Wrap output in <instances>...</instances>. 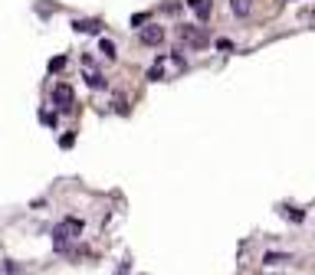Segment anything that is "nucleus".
Here are the masks:
<instances>
[{"instance_id": "nucleus-1", "label": "nucleus", "mask_w": 315, "mask_h": 275, "mask_svg": "<svg viewBox=\"0 0 315 275\" xmlns=\"http://www.w3.org/2000/svg\"><path fill=\"white\" fill-rule=\"evenodd\" d=\"M177 36L187 43V46H194V49H204L207 43H210V36H207L200 26H194V23H184V26H177Z\"/></svg>"}, {"instance_id": "nucleus-2", "label": "nucleus", "mask_w": 315, "mask_h": 275, "mask_svg": "<svg viewBox=\"0 0 315 275\" xmlns=\"http://www.w3.org/2000/svg\"><path fill=\"white\" fill-rule=\"evenodd\" d=\"M79 233H82V220H76V216H66V220L53 229V239L63 246L66 239H72V236H79Z\"/></svg>"}, {"instance_id": "nucleus-3", "label": "nucleus", "mask_w": 315, "mask_h": 275, "mask_svg": "<svg viewBox=\"0 0 315 275\" xmlns=\"http://www.w3.org/2000/svg\"><path fill=\"white\" fill-rule=\"evenodd\" d=\"M53 105H56L59 111H72V89L66 86V82L53 86Z\"/></svg>"}, {"instance_id": "nucleus-4", "label": "nucleus", "mask_w": 315, "mask_h": 275, "mask_svg": "<svg viewBox=\"0 0 315 275\" xmlns=\"http://www.w3.org/2000/svg\"><path fill=\"white\" fill-rule=\"evenodd\" d=\"M142 43L145 46H161L164 43V26H158V23L142 26Z\"/></svg>"}, {"instance_id": "nucleus-5", "label": "nucleus", "mask_w": 315, "mask_h": 275, "mask_svg": "<svg viewBox=\"0 0 315 275\" xmlns=\"http://www.w3.org/2000/svg\"><path fill=\"white\" fill-rule=\"evenodd\" d=\"M187 7L197 13V20H210V10H213V0H187Z\"/></svg>"}, {"instance_id": "nucleus-6", "label": "nucleus", "mask_w": 315, "mask_h": 275, "mask_svg": "<svg viewBox=\"0 0 315 275\" xmlns=\"http://www.w3.org/2000/svg\"><path fill=\"white\" fill-rule=\"evenodd\" d=\"M72 30H76V33H99V30H102V23H99V20H76Z\"/></svg>"}, {"instance_id": "nucleus-7", "label": "nucleus", "mask_w": 315, "mask_h": 275, "mask_svg": "<svg viewBox=\"0 0 315 275\" xmlns=\"http://www.w3.org/2000/svg\"><path fill=\"white\" fill-rule=\"evenodd\" d=\"M99 53H102L105 59H115V56H118V53H115V43H112V39H105V36L99 39Z\"/></svg>"}, {"instance_id": "nucleus-8", "label": "nucleus", "mask_w": 315, "mask_h": 275, "mask_svg": "<svg viewBox=\"0 0 315 275\" xmlns=\"http://www.w3.org/2000/svg\"><path fill=\"white\" fill-rule=\"evenodd\" d=\"M230 10H233V16H246L250 13V0H230Z\"/></svg>"}, {"instance_id": "nucleus-9", "label": "nucleus", "mask_w": 315, "mask_h": 275, "mask_svg": "<svg viewBox=\"0 0 315 275\" xmlns=\"http://www.w3.org/2000/svg\"><path fill=\"white\" fill-rule=\"evenodd\" d=\"M86 82H89V89H105V79L99 76V72H89V76H86Z\"/></svg>"}, {"instance_id": "nucleus-10", "label": "nucleus", "mask_w": 315, "mask_h": 275, "mask_svg": "<svg viewBox=\"0 0 315 275\" xmlns=\"http://www.w3.org/2000/svg\"><path fill=\"white\" fill-rule=\"evenodd\" d=\"M283 216H286V220H292V223H302V220H306V213H302V210H283Z\"/></svg>"}, {"instance_id": "nucleus-11", "label": "nucleus", "mask_w": 315, "mask_h": 275, "mask_svg": "<svg viewBox=\"0 0 315 275\" xmlns=\"http://www.w3.org/2000/svg\"><path fill=\"white\" fill-rule=\"evenodd\" d=\"M263 262H292V256H283V252H266Z\"/></svg>"}, {"instance_id": "nucleus-12", "label": "nucleus", "mask_w": 315, "mask_h": 275, "mask_svg": "<svg viewBox=\"0 0 315 275\" xmlns=\"http://www.w3.org/2000/svg\"><path fill=\"white\" fill-rule=\"evenodd\" d=\"M39 121L49 125V128H56V115H49V111H39Z\"/></svg>"}, {"instance_id": "nucleus-13", "label": "nucleus", "mask_w": 315, "mask_h": 275, "mask_svg": "<svg viewBox=\"0 0 315 275\" xmlns=\"http://www.w3.org/2000/svg\"><path fill=\"white\" fill-rule=\"evenodd\" d=\"M72 144H76V134H63L59 138V148H72Z\"/></svg>"}, {"instance_id": "nucleus-14", "label": "nucleus", "mask_w": 315, "mask_h": 275, "mask_svg": "<svg viewBox=\"0 0 315 275\" xmlns=\"http://www.w3.org/2000/svg\"><path fill=\"white\" fill-rule=\"evenodd\" d=\"M115 111H118V115H128V102H125V98H115Z\"/></svg>"}, {"instance_id": "nucleus-15", "label": "nucleus", "mask_w": 315, "mask_h": 275, "mask_svg": "<svg viewBox=\"0 0 315 275\" xmlns=\"http://www.w3.org/2000/svg\"><path fill=\"white\" fill-rule=\"evenodd\" d=\"M142 23H148V13H135L132 16V26H142Z\"/></svg>"}, {"instance_id": "nucleus-16", "label": "nucleus", "mask_w": 315, "mask_h": 275, "mask_svg": "<svg viewBox=\"0 0 315 275\" xmlns=\"http://www.w3.org/2000/svg\"><path fill=\"white\" fill-rule=\"evenodd\" d=\"M217 49H223V53H230V49H233V43H230V39H217Z\"/></svg>"}, {"instance_id": "nucleus-17", "label": "nucleus", "mask_w": 315, "mask_h": 275, "mask_svg": "<svg viewBox=\"0 0 315 275\" xmlns=\"http://www.w3.org/2000/svg\"><path fill=\"white\" fill-rule=\"evenodd\" d=\"M148 79H151V82H158V79H161V66H155V69L148 72Z\"/></svg>"}, {"instance_id": "nucleus-18", "label": "nucleus", "mask_w": 315, "mask_h": 275, "mask_svg": "<svg viewBox=\"0 0 315 275\" xmlns=\"http://www.w3.org/2000/svg\"><path fill=\"white\" fill-rule=\"evenodd\" d=\"M312 20H315V10H312Z\"/></svg>"}]
</instances>
